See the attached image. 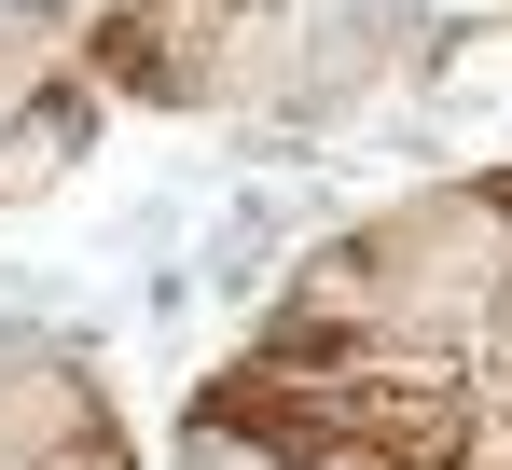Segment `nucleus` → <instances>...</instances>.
<instances>
[{
	"label": "nucleus",
	"mask_w": 512,
	"mask_h": 470,
	"mask_svg": "<svg viewBox=\"0 0 512 470\" xmlns=\"http://www.w3.org/2000/svg\"><path fill=\"white\" fill-rule=\"evenodd\" d=\"M471 28L457 14H429V0H333L319 28H305V83H291V111H277V139H263V166L319 153L333 125H360L374 97H402V83H429L443 56H457Z\"/></svg>",
	"instance_id": "obj_1"
},
{
	"label": "nucleus",
	"mask_w": 512,
	"mask_h": 470,
	"mask_svg": "<svg viewBox=\"0 0 512 470\" xmlns=\"http://www.w3.org/2000/svg\"><path fill=\"white\" fill-rule=\"evenodd\" d=\"M97 139H111V97H97V83H56V97H42V111L0 139V208H42V194H70Z\"/></svg>",
	"instance_id": "obj_2"
},
{
	"label": "nucleus",
	"mask_w": 512,
	"mask_h": 470,
	"mask_svg": "<svg viewBox=\"0 0 512 470\" xmlns=\"http://www.w3.org/2000/svg\"><path fill=\"white\" fill-rule=\"evenodd\" d=\"M56 83H84V56H70V42H56L28 0H0V139H14V125H28Z\"/></svg>",
	"instance_id": "obj_3"
},
{
	"label": "nucleus",
	"mask_w": 512,
	"mask_h": 470,
	"mask_svg": "<svg viewBox=\"0 0 512 470\" xmlns=\"http://www.w3.org/2000/svg\"><path fill=\"white\" fill-rule=\"evenodd\" d=\"M167 470H305V457H291V443H277L263 415H236V401L208 388V401H194V415H180V443H167Z\"/></svg>",
	"instance_id": "obj_4"
},
{
	"label": "nucleus",
	"mask_w": 512,
	"mask_h": 470,
	"mask_svg": "<svg viewBox=\"0 0 512 470\" xmlns=\"http://www.w3.org/2000/svg\"><path fill=\"white\" fill-rule=\"evenodd\" d=\"M28 14H42V28H56L70 56H97V42H111V28H125L139 0H28Z\"/></svg>",
	"instance_id": "obj_5"
}]
</instances>
